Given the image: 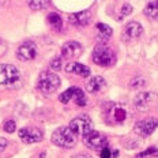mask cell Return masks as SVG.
Here are the masks:
<instances>
[{"label": "cell", "instance_id": "ffe728a7", "mask_svg": "<svg viewBox=\"0 0 158 158\" xmlns=\"http://www.w3.org/2000/svg\"><path fill=\"white\" fill-rule=\"evenodd\" d=\"M72 101H75V104L78 106H85L86 105V95L82 91V89L79 87H75V91H74V97H72Z\"/></svg>", "mask_w": 158, "mask_h": 158}, {"label": "cell", "instance_id": "30bf717a", "mask_svg": "<svg viewBox=\"0 0 158 158\" xmlns=\"http://www.w3.org/2000/svg\"><path fill=\"white\" fill-rule=\"evenodd\" d=\"M18 135L19 138L22 139V142L23 143H37L40 140H42V131L38 130V128L35 127H25V128H21V130L18 131Z\"/></svg>", "mask_w": 158, "mask_h": 158}, {"label": "cell", "instance_id": "277c9868", "mask_svg": "<svg viewBox=\"0 0 158 158\" xmlns=\"http://www.w3.org/2000/svg\"><path fill=\"white\" fill-rule=\"evenodd\" d=\"M93 61L100 67H110L116 63V53L105 44H100L93 51Z\"/></svg>", "mask_w": 158, "mask_h": 158}, {"label": "cell", "instance_id": "83f0119b", "mask_svg": "<svg viewBox=\"0 0 158 158\" xmlns=\"http://www.w3.org/2000/svg\"><path fill=\"white\" fill-rule=\"evenodd\" d=\"M8 146V140L4 139V138H0V154L6 150V147Z\"/></svg>", "mask_w": 158, "mask_h": 158}, {"label": "cell", "instance_id": "6da1fadb", "mask_svg": "<svg viewBox=\"0 0 158 158\" xmlns=\"http://www.w3.org/2000/svg\"><path fill=\"white\" fill-rule=\"evenodd\" d=\"M22 85V75L12 64H0V86L16 89Z\"/></svg>", "mask_w": 158, "mask_h": 158}, {"label": "cell", "instance_id": "4316f807", "mask_svg": "<svg viewBox=\"0 0 158 158\" xmlns=\"http://www.w3.org/2000/svg\"><path fill=\"white\" fill-rule=\"evenodd\" d=\"M51 68L52 70H60L61 68V59L57 57V59H53L51 63Z\"/></svg>", "mask_w": 158, "mask_h": 158}, {"label": "cell", "instance_id": "603a6c76", "mask_svg": "<svg viewBox=\"0 0 158 158\" xmlns=\"http://www.w3.org/2000/svg\"><path fill=\"white\" fill-rule=\"evenodd\" d=\"M158 156V149L157 147H149L147 150L142 151V153L136 154V158H151V157H157Z\"/></svg>", "mask_w": 158, "mask_h": 158}, {"label": "cell", "instance_id": "d6986e66", "mask_svg": "<svg viewBox=\"0 0 158 158\" xmlns=\"http://www.w3.org/2000/svg\"><path fill=\"white\" fill-rule=\"evenodd\" d=\"M97 30H98V34H100V38H102L104 41H106L108 38L112 35V27L110 26H108L106 23H97Z\"/></svg>", "mask_w": 158, "mask_h": 158}, {"label": "cell", "instance_id": "8992f818", "mask_svg": "<svg viewBox=\"0 0 158 158\" xmlns=\"http://www.w3.org/2000/svg\"><path fill=\"white\" fill-rule=\"evenodd\" d=\"M70 128L77 136L78 135L85 136V135L90 134L93 131V121L89 117V114H79L71 120Z\"/></svg>", "mask_w": 158, "mask_h": 158}, {"label": "cell", "instance_id": "52a82bcc", "mask_svg": "<svg viewBox=\"0 0 158 158\" xmlns=\"http://www.w3.org/2000/svg\"><path fill=\"white\" fill-rule=\"evenodd\" d=\"M83 143L86 144L89 149L101 151L105 147H108V139L104 134L98 132V131H91L90 134L83 136Z\"/></svg>", "mask_w": 158, "mask_h": 158}, {"label": "cell", "instance_id": "f1b7e54d", "mask_svg": "<svg viewBox=\"0 0 158 158\" xmlns=\"http://www.w3.org/2000/svg\"><path fill=\"white\" fill-rule=\"evenodd\" d=\"M100 157L101 158H110V150L108 149V147L102 149L101 150V153H100Z\"/></svg>", "mask_w": 158, "mask_h": 158}, {"label": "cell", "instance_id": "f546056e", "mask_svg": "<svg viewBox=\"0 0 158 158\" xmlns=\"http://www.w3.org/2000/svg\"><path fill=\"white\" fill-rule=\"evenodd\" d=\"M6 49H7V47H6L4 41H3V40H2V38H0V56H2V55H4Z\"/></svg>", "mask_w": 158, "mask_h": 158}, {"label": "cell", "instance_id": "2e32d148", "mask_svg": "<svg viewBox=\"0 0 158 158\" xmlns=\"http://www.w3.org/2000/svg\"><path fill=\"white\" fill-rule=\"evenodd\" d=\"M105 87V79L102 77H93L86 85L89 93H98Z\"/></svg>", "mask_w": 158, "mask_h": 158}, {"label": "cell", "instance_id": "cb8c5ba5", "mask_svg": "<svg viewBox=\"0 0 158 158\" xmlns=\"http://www.w3.org/2000/svg\"><path fill=\"white\" fill-rule=\"evenodd\" d=\"M49 4H51L49 2H42V0H40V2H29V7L33 10H44Z\"/></svg>", "mask_w": 158, "mask_h": 158}, {"label": "cell", "instance_id": "3957f363", "mask_svg": "<svg viewBox=\"0 0 158 158\" xmlns=\"http://www.w3.org/2000/svg\"><path fill=\"white\" fill-rule=\"evenodd\" d=\"M51 139L53 144L64 149H71L77 144V135L72 132L70 127H60L55 130Z\"/></svg>", "mask_w": 158, "mask_h": 158}, {"label": "cell", "instance_id": "7402d4cb", "mask_svg": "<svg viewBox=\"0 0 158 158\" xmlns=\"http://www.w3.org/2000/svg\"><path fill=\"white\" fill-rule=\"evenodd\" d=\"M74 91H75V87H70V89H67V90H65L63 94H60V97H59L60 102H63V104L70 102V101L72 100V97H74Z\"/></svg>", "mask_w": 158, "mask_h": 158}, {"label": "cell", "instance_id": "d4e9b609", "mask_svg": "<svg viewBox=\"0 0 158 158\" xmlns=\"http://www.w3.org/2000/svg\"><path fill=\"white\" fill-rule=\"evenodd\" d=\"M144 85H146V79H143V78H135V79L131 81L130 86L132 87V89H139V87H143Z\"/></svg>", "mask_w": 158, "mask_h": 158}, {"label": "cell", "instance_id": "ba28073f", "mask_svg": "<svg viewBox=\"0 0 158 158\" xmlns=\"http://www.w3.org/2000/svg\"><path fill=\"white\" fill-rule=\"evenodd\" d=\"M38 53L37 45L33 41H25L19 45L18 51H16V56L19 60L22 61H30L33 59H35V56Z\"/></svg>", "mask_w": 158, "mask_h": 158}, {"label": "cell", "instance_id": "484cf974", "mask_svg": "<svg viewBox=\"0 0 158 158\" xmlns=\"http://www.w3.org/2000/svg\"><path fill=\"white\" fill-rule=\"evenodd\" d=\"M3 127H4V131H6V132L12 134V132L15 131V128H16V124H15L14 120H8V121H6Z\"/></svg>", "mask_w": 158, "mask_h": 158}, {"label": "cell", "instance_id": "5b68a950", "mask_svg": "<svg viewBox=\"0 0 158 158\" xmlns=\"http://www.w3.org/2000/svg\"><path fill=\"white\" fill-rule=\"evenodd\" d=\"M60 87V78L51 71H42L37 79V89L42 94H51Z\"/></svg>", "mask_w": 158, "mask_h": 158}, {"label": "cell", "instance_id": "7c38bea8", "mask_svg": "<svg viewBox=\"0 0 158 158\" xmlns=\"http://www.w3.org/2000/svg\"><path fill=\"white\" fill-rule=\"evenodd\" d=\"M143 33V27L139 22H130L126 25V27L121 31V40L123 41H131L138 38Z\"/></svg>", "mask_w": 158, "mask_h": 158}, {"label": "cell", "instance_id": "ac0fdd59", "mask_svg": "<svg viewBox=\"0 0 158 158\" xmlns=\"http://www.w3.org/2000/svg\"><path fill=\"white\" fill-rule=\"evenodd\" d=\"M144 15L150 19H158V2H149L144 7Z\"/></svg>", "mask_w": 158, "mask_h": 158}, {"label": "cell", "instance_id": "4dcf8cb0", "mask_svg": "<svg viewBox=\"0 0 158 158\" xmlns=\"http://www.w3.org/2000/svg\"><path fill=\"white\" fill-rule=\"evenodd\" d=\"M72 158H93V157L89 156V154H77V156H74Z\"/></svg>", "mask_w": 158, "mask_h": 158}, {"label": "cell", "instance_id": "9a60e30c", "mask_svg": "<svg viewBox=\"0 0 158 158\" xmlns=\"http://www.w3.org/2000/svg\"><path fill=\"white\" fill-rule=\"evenodd\" d=\"M65 71L68 74H75L82 78H87L90 75V68L82 63H68L65 65Z\"/></svg>", "mask_w": 158, "mask_h": 158}, {"label": "cell", "instance_id": "e0dca14e", "mask_svg": "<svg viewBox=\"0 0 158 158\" xmlns=\"http://www.w3.org/2000/svg\"><path fill=\"white\" fill-rule=\"evenodd\" d=\"M48 23L51 25V27L55 31H61L63 29V19L61 16L57 14V12H52V14L48 15Z\"/></svg>", "mask_w": 158, "mask_h": 158}, {"label": "cell", "instance_id": "4fadbf2b", "mask_svg": "<svg viewBox=\"0 0 158 158\" xmlns=\"http://www.w3.org/2000/svg\"><path fill=\"white\" fill-rule=\"evenodd\" d=\"M82 45L78 41H68L61 47V57L64 59H77L82 55Z\"/></svg>", "mask_w": 158, "mask_h": 158}, {"label": "cell", "instance_id": "9c48e42d", "mask_svg": "<svg viewBox=\"0 0 158 158\" xmlns=\"http://www.w3.org/2000/svg\"><path fill=\"white\" fill-rule=\"evenodd\" d=\"M157 127H158V118L146 117L135 124V132L139 136H149V135H151L156 131Z\"/></svg>", "mask_w": 158, "mask_h": 158}, {"label": "cell", "instance_id": "7a4b0ae2", "mask_svg": "<svg viewBox=\"0 0 158 158\" xmlns=\"http://www.w3.org/2000/svg\"><path fill=\"white\" fill-rule=\"evenodd\" d=\"M128 116L127 108L120 102H109L104 106V117L108 124H121Z\"/></svg>", "mask_w": 158, "mask_h": 158}, {"label": "cell", "instance_id": "5bb4252c", "mask_svg": "<svg viewBox=\"0 0 158 158\" xmlns=\"http://www.w3.org/2000/svg\"><path fill=\"white\" fill-rule=\"evenodd\" d=\"M91 18H93V14L90 10H85V11L71 14L68 16V21L74 26H87L91 22Z\"/></svg>", "mask_w": 158, "mask_h": 158}, {"label": "cell", "instance_id": "1f68e13d", "mask_svg": "<svg viewBox=\"0 0 158 158\" xmlns=\"http://www.w3.org/2000/svg\"><path fill=\"white\" fill-rule=\"evenodd\" d=\"M0 4H2V3H0Z\"/></svg>", "mask_w": 158, "mask_h": 158}, {"label": "cell", "instance_id": "8fae6325", "mask_svg": "<svg viewBox=\"0 0 158 158\" xmlns=\"http://www.w3.org/2000/svg\"><path fill=\"white\" fill-rule=\"evenodd\" d=\"M157 101V95L154 93H150V91H143V93H139L135 97L134 104L136 106V109L139 110H147L150 109L154 105V102Z\"/></svg>", "mask_w": 158, "mask_h": 158}, {"label": "cell", "instance_id": "44dd1931", "mask_svg": "<svg viewBox=\"0 0 158 158\" xmlns=\"http://www.w3.org/2000/svg\"><path fill=\"white\" fill-rule=\"evenodd\" d=\"M131 12H132V6H131L130 3H123L121 8H120V14L117 16V21H121L124 16H128Z\"/></svg>", "mask_w": 158, "mask_h": 158}]
</instances>
